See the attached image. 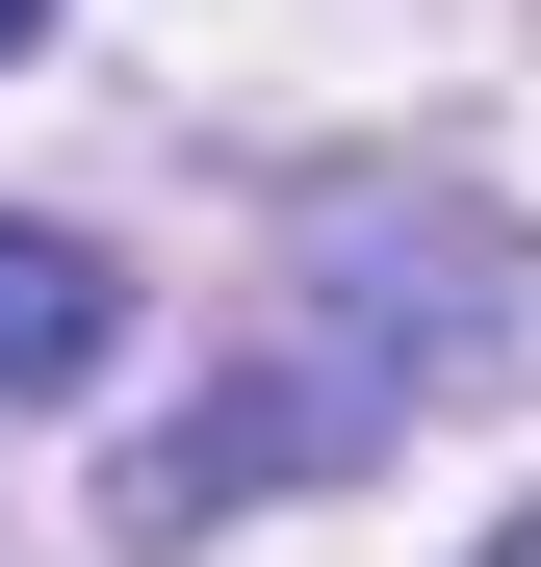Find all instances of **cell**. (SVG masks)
Instances as JSON below:
<instances>
[{
    "instance_id": "obj_1",
    "label": "cell",
    "mask_w": 541,
    "mask_h": 567,
    "mask_svg": "<svg viewBox=\"0 0 541 567\" xmlns=\"http://www.w3.org/2000/svg\"><path fill=\"white\" fill-rule=\"evenodd\" d=\"M129 361V284L77 258V233H0V413H52V388H104Z\"/></svg>"
},
{
    "instance_id": "obj_2",
    "label": "cell",
    "mask_w": 541,
    "mask_h": 567,
    "mask_svg": "<svg viewBox=\"0 0 541 567\" xmlns=\"http://www.w3.org/2000/svg\"><path fill=\"white\" fill-rule=\"evenodd\" d=\"M27 27H52V0H0V52H27Z\"/></svg>"
}]
</instances>
